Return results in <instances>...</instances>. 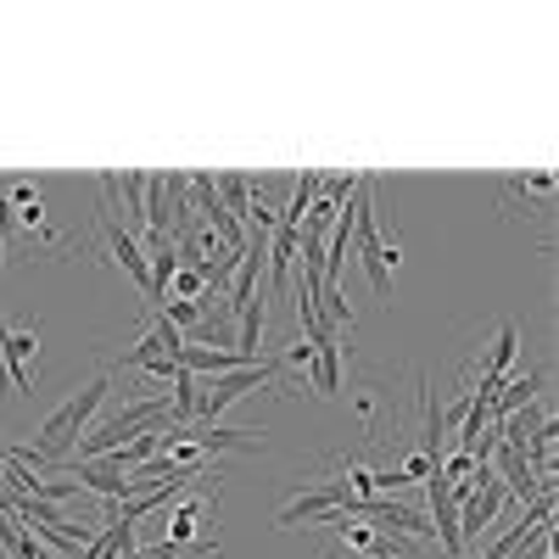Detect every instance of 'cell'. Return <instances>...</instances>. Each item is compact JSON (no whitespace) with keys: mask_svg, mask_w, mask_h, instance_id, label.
<instances>
[{"mask_svg":"<svg viewBox=\"0 0 559 559\" xmlns=\"http://www.w3.org/2000/svg\"><path fill=\"white\" fill-rule=\"evenodd\" d=\"M107 392H112V369H102V376L90 381L84 392H73L57 414H45V426L34 431V448H12V464H34V471L62 464L73 453V442L90 431V419H96V408L107 403Z\"/></svg>","mask_w":559,"mask_h":559,"instance_id":"6da1fadb","label":"cell"},{"mask_svg":"<svg viewBox=\"0 0 559 559\" xmlns=\"http://www.w3.org/2000/svg\"><path fill=\"white\" fill-rule=\"evenodd\" d=\"M280 358H258V364H247V369H229V376H213L207 386H202V408H197V426H213V419L236 403V397H247V392H258V386H280Z\"/></svg>","mask_w":559,"mask_h":559,"instance_id":"7a4b0ae2","label":"cell"},{"mask_svg":"<svg viewBox=\"0 0 559 559\" xmlns=\"http://www.w3.org/2000/svg\"><path fill=\"white\" fill-rule=\"evenodd\" d=\"M347 481H313V487H302L286 509H280V515H274V526L280 532H292V526H324V521H331V515H342V509H347Z\"/></svg>","mask_w":559,"mask_h":559,"instance_id":"3957f363","label":"cell"},{"mask_svg":"<svg viewBox=\"0 0 559 559\" xmlns=\"http://www.w3.org/2000/svg\"><path fill=\"white\" fill-rule=\"evenodd\" d=\"M503 481L492 476V481H481L471 498L459 503V543H464V554H476L481 548V537H487V526L498 521V509H503Z\"/></svg>","mask_w":559,"mask_h":559,"instance_id":"277c9868","label":"cell"},{"mask_svg":"<svg viewBox=\"0 0 559 559\" xmlns=\"http://www.w3.org/2000/svg\"><path fill=\"white\" fill-rule=\"evenodd\" d=\"M0 353H7V376H12V392L34 397V364H39V336H34V324H12L0 319Z\"/></svg>","mask_w":559,"mask_h":559,"instance_id":"5b68a950","label":"cell"},{"mask_svg":"<svg viewBox=\"0 0 559 559\" xmlns=\"http://www.w3.org/2000/svg\"><path fill=\"white\" fill-rule=\"evenodd\" d=\"M62 464H68V476H73L79 487L102 492L107 503H129V492H134V487H129V476L118 471V464H112L107 453H102V459H62Z\"/></svg>","mask_w":559,"mask_h":559,"instance_id":"8992f818","label":"cell"},{"mask_svg":"<svg viewBox=\"0 0 559 559\" xmlns=\"http://www.w3.org/2000/svg\"><path fill=\"white\" fill-rule=\"evenodd\" d=\"M185 431V442H191L207 464L218 459V453H258L263 448V437L269 431H258V426H247V431H218V426H179Z\"/></svg>","mask_w":559,"mask_h":559,"instance_id":"52a82bcc","label":"cell"},{"mask_svg":"<svg viewBox=\"0 0 559 559\" xmlns=\"http://www.w3.org/2000/svg\"><path fill=\"white\" fill-rule=\"evenodd\" d=\"M213 509H218V487L213 492H202V498H191V503H179L174 515H168V548H185V543H202V532H207V521H213Z\"/></svg>","mask_w":559,"mask_h":559,"instance_id":"ba28073f","label":"cell"},{"mask_svg":"<svg viewBox=\"0 0 559 559\" xmlns=\"http://www.w3.org/2000/svg\"><path fill=\"white\" fill-rule=\"evenodd\" d=\"M174 364L185 369V376H229V369H247V358L241 353H229V347H197V342H185L179 353H174ZM258 364V358H252Z\"/></svg>","mask_w":559,"mask_h":559,"instance_id":"9c48e42d","label":"cell"},{"mask_svg":"<svg viewBox=\"0 0 559 559\" xmlns=\"http://www.w3.org/2000/svg\"><path fill=\"white\" fill-rule=\"evenodd\" d=\"M313 392L319 397H336L342 392V342H336V331H319L313 336Z\"/></svg>","mask_w":559,"mask_h":559,"instance_id":"30bf717a","label":"cell"},{"mask_svg":"<svg viewBox=\"0 0 559 559\" xmlns=\"http://www.w3.org/2000/svg\"><path fill=\"white\" fill-rule=\"evenodd\" d=\"M263 269H269V292L280 297V292H286V280H292V269H297V229L292 224H274Z\"/></svg>","mask_w":559,"mask_h":559,"instance_id":"8fae6325","label":"cell"},{"mask_svg":"<svg viewBox=\"0 0 559 559\" xmlns=\"http://www.w3.org/2000/svg\"><path fill=\"white\" fill-rule=\"evenodd\" d=\"M7 202H12V213H17V224H28L39 241H51V247H62V236L51 224H45V207H39V191L28 179H17V185H7Z\"/></svg>","mask_w":559,"mask_h":559,"instance_id":"7c38bea8","label":"cell"},{"mask_svg":"<svg viewBox=\"0 0 559 559\" xmlns=\"http://www.w3.org/2000/svg\"><path fill=\"white\" fill-rule=\"evenodd\" d=\"M174 392H168V426H197V408H202V381L197 376H179L168 381Z\"/></svg>","mask_w":559,"mask_h":559,"instance_id":"4fadbf2b","label":"cell"},{"mask_svg":"<svg viewBox=\"0 0 559 559\" xmlns=\"http://www.w3.org/2000/svg\"><path fill=\"white\" fill-rule=\"evenodd\" d=\"M537 386H543V369H526V376L503 381V386H498V397H492V419H509L515 408H526V403L537 397Z\"/></svg>","mask_w":559,"mask_h":559,"instance_id":"5bb4252c","label":"cell"},{"mask_svg":"<svg viewBox=\"0 0 559 559\" xmlns=\"http://www.w3.org/2000/svg\"><path fill=\"white\" fill-rule=\"evenodd\" d=\"M319 185H324V179H319L313 168H302V179L292 185V202H286V213H280V224H292V229H297V224L308 218V207L319 202Z\"/></svg>","mask_w":559,"mask_h":559,"instance_id":"9a60e30c","label":"cell"},{"mask_svg":"<svg viewBox=\"0 0 559 559\" xmlns=\"http://www.w3.org/2000/svg\"><path fill=\"white\" fill-rule=\"evenodd\" d=\"M168 297H174V302H197V308H202V297H207V274H202V269H191V263H179V269H174V280H168Z\"/></svg>","mask_w":559,"mask_h":559,"instance_id":"2e32d148","label":"cell"},{"mask_svg":"<svg viewBox=\"0 0 559 559\" xmlns=\"http://www.w3.org/2000/svg\"><path fill=\"white\" fill-rule=\"evenodd\" d=\"M213 191H218V202H224L229 213H247V207H252V179H241V174H218Z\"/></svg>","mask_w":559,"mask_h":559,"instance_id":"e0dca14e","label":"cell"},{"mask_svg":"<svg viewBox=\"0 0 559 559\" xmlns=\"http://www.w3.org/2000/svg\"><path fill=\"white\" fill-rule=\"evenodd\" d=\"M324 526H336V532H342V543H347V548H358V554H376V543H381V532H376V526H364V521H342V515H331Z\"/></svg>","mask_w":559,"mask_h":559,"instance_id":"ac0fdd59","label":"cell"},{"mask_svg":"<svg viewBox=\"0 0 559 559\" xmlns=\"http://www.w3.org/2000/svg\"><path fill=\"white\" fill-rule=\"evenodd\" d=\"M431 471H437V464H431V459H426V453H419V448H414V453H408V459H403V481H426V476H431Z\"/></svg>","mask_w":559,"mask_h":559,"instance_id":"d6986e66","label":"cell"},{"mask_svg":"<svg viewBox=\"0 0 559 559\" xmlns=\"http://www.w3.org/2000/svg\"><path fill=\"white\" fill-rule=\"evenodd\" d=\"M123 197H129V213L146 207V174H123Z\"/></svg>","mask_w":559,"mask_h":559,"instance_id":"ffe728a7","label":"cell"},{"mask_svg":"<svg viewBox=\"0 0 559 559\" xmlns=\"http://www.w3.org/2000/svg\"><path fill=\"white\" fill-rule=\"evenodd\" d=\"M280 364H292V369H313V342H292L286 353H280Z\"/></svg>","mask_w":559,"mask_h":559,"instance_id":"44dd1931","label":"cell"}]
</instances>
